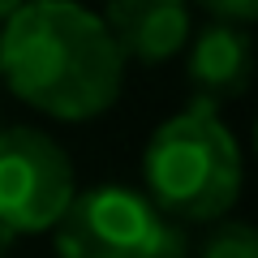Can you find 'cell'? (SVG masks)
I'll list each match as a JSON object with an SVG mask.
<instances>
[{"label": "cell", "mask_w": 258, "mask_h": 258, "mask_svg": "<svg viewBox=\"0 0 258 258\" xmlns=\"http://www.w3.org/2000/svg\"><path fill=\"white\" fill-rule=\"evenodd\" d=\"M52 249L56 258H189V237L151 207L147 194L129 185H95L60 215Z\"/></svg>", "instance_id": "3957f363"}, {"label": "cell", "mask_w": 258, "mask_h": 258, "mask_svg": "<svg viewBox=\"0 0 258 258\" xmlns=\"http://www.w3.org/2000/svg\"><path fill=\"white\" fill-rule=\"evenodd\" d=\"M147 198L172 224H215L237 207L245 189V159L220 112L189 103L159 120L142 147Z\"/></svg>", "instance_id": "7a4b0ae2"}, {"label": "cell", "mask_w": 258, "mask_h": 258, "mask_svg": "<svg viewBox=\"0 0 258 258\" xmlns=\"http://www.w3.org/2000/svg\"><path fill=\"white\" fill-rule=\"evenodd\" d=\"M0 74L26 108L52 120H95L125 91V60L99 13L69 0L18 5L0 26Z\"/></svg>", "instance_id": "6da1fadb"}, {"label": "cell", "mask_w": 258, "mask_h": 258, "mask_svg": "<svg viewBox=\"0 0 258 258\" xmlns=\"http://www.w3.org/2000/svg\"><path fill=\"white\" fill-rule=\"evenodd\" d=\"M108 26L112 43H116L120 60L138 64H164L189 43V9L181 0H116L99 13Z\"/></svg>", "instance_id": "5b68a950"}, {"label": "cell", "mask_w": 258, "mask_h": 258, "mask_svg": "<svg viewBox=\"0 0 258 258\" xmlns=\"http://www.w3.org/2000/svg\"><path fill=\"white\" fill-rule=\"evenodd\" d=\"M254 82V43L249 30L215 26L207 22L189 43V86L194 103L220 108L228 99H241Z\"/></svg>", "instance_id": "8992f818"}, {"label": "cell", "mask_w": 258, "mask_h": 258, "mask_svg": "<svg viewBox=\"0 0 258 258\" xmlns=\"http://www.w3.org/2000/svg\"><path fill=\"white\" fill-rule=\"evenodd\" d=\"M13 13H18V5H13V0H0V26H5Z\"/></svg>", "instance_id": "30bf717a"}, {"label": "cell", "mask_w": 258, "mask_h": 258, "mask_svg": "<svg viewBox=\"0 0 258 258\" xmlns=\"http://www.w3.org/2000/svg\"><path fill=\"white\" fill-rule=\"evenodd\" d=\"M0 129H5V125H0Z\"/></svg>", "instance_id": "7c38bea8"}, {"label": "cell", "mask_w": 258, "mask_h": 258, "mask_svg": "<svg viewBox=\"0 0 258 258\" xmlns=\"http://www.w3.org/2000/svg\"><path fill=\"white\" fill-rule=\"evenodd\" d=\"M78 198L74 159L35 125L0 129V224L18 232H52Z\"/></svg>", "instance_id": "277c9868"}, {"label": "cell", "mask_w": 258, "mask_h": 258, "mask_svg": "<svg viewBox=\"0 0 258 258\" xmlns=\"http://www.w3.org/2000/svg\"><path fill=\"white\" fill-rule=\"evenodd\" d=\"M207 22H215V26H232V30H249L258 22V0H215V5H207Z\"/></svg>", "instance_id": "ba28073f"}, {"label": "cell", "mask_w": 258, "mask_h": 258, "mask_svg": "<svg viewBox=\"0 0 258 258\" xmlns=\"http://www.w3.org/2000/svg\"><path fill=\"white\" fill-rule=\"evenodd\" d=\"M254 155H258V120H254Z\"/></svg>", "instance_id": "8fae6325"}, {"label": "cell", "mask_w": 258, "mask_h": 258, "mask_svg": "<svg viewBox=\"0 0 258 258\" xmlns=\"http://www.w3.org/2000/svg\"><path fill=\"white\" fill-rule=\"evenodd\" d=\"M9 249H13V232H9V228H5V224H0V258L9 254Z\"/></svg>", "instance_id": "9c48e42d"}, {"label": "cell", "mask_w": 258, "mask_h": 258, "mask_svg": "<svg viewBox=\"0 0 258 258\" xmlns=\"http://www.w3.org/2000/svg\"><path fill=\"white\" fill-rule=\"evenodd\" d=\"M198 258H258V228L241 220H220L203 237Z\"/></svg>", "instance_id": "52a82bcc"}]
</instances>
